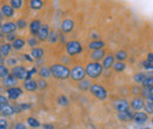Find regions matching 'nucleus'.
<instances>
[{
  "label": "nucleus",
  "instance_id": "nucleus-50",
  "mask_svg": "<svg viewBox=\"0 0 153 129\" xmlns=\"http://www.w3.org/2000/svg\"><path fill=\"white\" fill-rule=\"evenodd\" d=\"M14 129H27L25 127V125H22V123H18L17 126H16V128Z\"/></svg>",
  "mask_w": 153,
  "mask_h": 129
},
{
  "label": "nucleus",
  "instance_id": "nucleus-17",
  "mask_svg": "<svg viewBox=\"0 0 153 129\" xmlns=\"http://www.w3.org/2000/svg\"><path fill=\"white\" fill-rule=\"evenodd\" d=\"M24 87L27 92H34L37 88H38V81H34V80H25L24 82Z\"/></svg>",
  "mask_w": 153,
  "mask_h": 129
},
{
  "label": "nucleus",
  "instance_id": "nucleus-8",
  "mask_svg": "<svg viewBox=\"0 0 153 129\" xmlns=\"http://www.w3.org/2000/svg\"><path fill=\"white\" fill-rule=\"evenodd\" d=\"M18 28L17 24L14 22H11V21H7V22H4L1 25V34H10V33H13L16 32V29Z\"/></svg>",
  "mask_w": 153,
  "mask_h": 129
},
{
  "label": "nucleus",
  "instance_id": "nucleus-38",
  "mask_svg": "<svg viewBox=\"0 0 153 129\" xmlns=\"http://www.w3.org/2000/svg\"><path fill=\"white\" fill-rule=\"evenodd\" d=\"M27 43H28V46H30V47L36 48V46H38V39H37L36 37H31L30 39H28Z\"/></svg>",
  "mask_w": 153,
  "mask_h": 129
},
{
  "label": "nucleus",
  "instance_id": "nucleus-53",
  "mask_svg": "<svg viewBox=\"0 0 153 129\" xmlns=\"http://www.w3.org/2000/svg\"><path fill=\"white\" fill-rule=\"evenodd\" d=\"M30 107H31V105H25V103L21 105V108H22V109H28Z\"/></svg>",
  "mask_w": 153,
  "mask_h": 129
},
{
  "label": "nucleus",
  "instance_id": "nucleus-9",
  "mask_svg": "<svg viewBox=\"0 0 153 129\" xmlns=\"http://www.w3.org/2000/svg\"><path fill=\"white\" fill-rule=\"evenodd\" d=\"M17 83H18V79L13 74H10V75H7L6 77L2 79V86L6 87V88L17 87Z\"/></svg>",
  "mask_w": 153,
  "mask_h": 129
},
{
  "label": "nucleus",
  "instance_id": "nucleus-37",
  "mask_svg": "<svg viewBox=\"0 0 153 129\" xmlns=\"http://www.w3.org/2000/svg\"><path fill=\"white\" fill-rule=\"evenodd\" d=\"M11 6L14 10H19L22 6V0H11Z\"/></svg>",
  "mask_w": 153,
  "mask_h": 129
},
{
  "label": "nucleus",
  "instance_id": "nucleus-32",
  "mask_svg": "<svg viewBox=\"0 0 153 129\" xmlns=\"http://www.w3.org/2000/svg\"><path fill=\"white\" fill-rule=\"evenodd\" d=\"M27 123H28V126H31L32 128H38L39 126H40L39 121L36 117H28V119H27Z\"/></svg>",
  "mask_w": 153,
  "mask_h": 129
},
{
  "label": "nucleus",
  "instance_id": "nucleus-14",
  "mask_svg": "<svg viewBox=\"0 0 153 129\" xmlns=\"http://www.w3.org/2000/svg\"><path fill=\"white\" fill-rule=\"evenodd\" d=\"M41 22L39 20H32L31 24H30V31H31V34L34 37V35H38L39 31L41 28Z\"/></svg>",
  "mask_w": 153,
  "mask_h": 129
},
{
  "label": "nucleus",
  "instance_id": "nucleus-45",
  "mask_svg": "<svg viewBox=\"0 0 153 129\" xmlns=\"http://www.w3.org/2000/svg\"><path fill=\"white\" fill-rule=\"evenodd\" d=\"M37 73V68H32L31 71H28V74H27V79L26 80H31L32 79V76L34 75V74Z\"/></svg>",
  "mask_w": 153,
  "mask_h": 129
},
{
  "label": "nucleus",
  "instance_id": "nucleus-20",
  "mask_svg": "<svg viewBox=\"0 0 153 129\" xmlns=\"http://www.w3.org/2000/svg\"><path fill=\"white\" fill-rule=\"evenodd\" d=\"M114 56L113 55H106L105 56V59L102 60V67L105 68V69H110L111 67H113V65H114Z\"/></svg>",
  "mask_w": 153,
  "mask_h": 129
},
{
  "label": "nucleus",
  "instance_id": "nucleus-30",
  "mask_svg": "<svg viewBox=\"0 0 153 129\" xmlns=\"http://www.w3.org/2000/svg\"><path fill=\"white\" fill-rule=\"evenodd\" d=\"M113 69H114L115 72H124L125 71V68H126V65L123 62V61H118V62H115L114 65H113V67H112Z\"/></svg>",
  "mask_w": 153,
  "mask_h": 129
},
{
  "label": "nucleus",
  "instance_id": "nucleus-54",
  "mask_svg": "<svg viewBox=\"0 0 153 129\" xmlns=\"http://www.w3.org/2000/svg\"><path fill=\"white\" fill-rule=\"evenodd\" d=\"M147 100H150V101H152V102H153V92H151V94L149 95V97H147Z\"/></svg>",
  "mask_w": 153,
  "mask_h": 129
},
{
  "label": "nucleus",
  "instance_id": "nucleus-12",
  "mask_svg": "<svg viewBox=\"0 0 153 129\" xmlns=\"http://www.w3.org/2000/svg\"><path fill=\"white\" fill-rule=\"evenodd\" d=\"M50 33H51V31H50L48 25H42V26H41V28H40V31H39V33H38L39 40H41V41L48 40Z\"/></svg>",
  "mask_w": 153,
  "mask_h": 129
},
{
  "label": "nucleus",
  "instance_id": "nucleus-19",
  "mask_svg": "<svg viewBox=\"0 0 153 129\" xmlns=\"http://www.w3.org/2000/svg\"><path fill=\"white\" fill-rule=\"evenodd\" d=\"M105 56H106V54H105L102 48L101 49H97V51H92V53H91V59L93 61H97V62H99L100 60H104Z\"/></svg>",
  "mask_w": 153,
  "mask_h": 129
},
{
  "label": "nucleus",
  "instance_id": "nucleus-23",
  "mask_svg": "<svg viewBox=\"0 0 153 129\" xmlns=\"http://www.w3.org/2000/svg\"><path fill=\"white\" fill-rule=\"evenodd\" d=\"M0 111H1V114L4 116H11L14 114V109L12 106L10 105H5V106H0Z\"/></svg>",
  "mask_w": 153,
  "mask_h": 129
},
{
  "label": "nucleus",
  "instance_id": "nucleus-41",
  "mask_svg": "<svg viewBox=\"0 0 153 129\" xmlns=\"http://www.w3.org/2000/svg\"><path fill=\"white\" fill-rule=\"evenodd\" d=\"M143 67L147 71H153V62L149 61V60H145V61H143Z\"/></svg>",
  "mask_w": 153,
  "mask_h": 129
},
{
  "label": "nucleus",
  "instance_id": "nucleus-2",
  "mask_svg": "<svg viewBox=\"0 0 153 129\" xmlns=\"http://www.w3.org/2000/svg\"><path fill=\"white\" fill-rule=\"evenodd\" d=\"M85 69H86V75L90 79H97L102 74L104 67H102V65H100V62L93 61V62H90Z\"/></svg>",
  "mask_w": 153,
  "mask_h": 129
},
{
  "label": "nucleus",
  "instance_id": "nucleus-24",
  "mask_svg": "<svg viewBox=\"0 0 153 129\" xmlns=\"http://www.w3.org/2000/svg\"><path fill=\"white\" fill-rule=\"evenodd\" d=\"M104 46H105V43H104L102 41H100V40H94V41L90 42L88 48H90L91 51H97V49H101Z\"/></svg>",
  "mask_w": 153,
  "mask_h": 129
},
{
  "label": "nucleus",
  "instance_id": "nucleus-22",
  "mask_svg": "<svg viewBox=\"0 0 153 129\" xmlns=\"http://www.w3.org/2000/svg\"><path fill=\"white\" fill-rule=\"evenodd\" d=\"M13 47H12V45L11 43H8V42H6V43H2L1 45V47H0V54L2 57H5V56H7L10 54V52H11V49H12Z\"/></svg>",
  "mask_w": 153,
  "mask_h": 129
},
{
  "label": "nucleus",
  "instance_id": "nucleus-21",
  "mask_svg": "<svg viewBox=\"0 0 153 129\" xmlns=\"http://www.w3.org/2000/svg\"><path fill=\"white\" fill-rule=\"evenodd\" d=\"M38 74L40 75L41 79H47L52 75V71H51V67H47V66H42L40 69L38 71Z\"/></svg>",
  "mask_w": 153,
  "mask_h": 129
},
{
  "label": "nucleus",
  "instance_id": "nucleus-47",
  "mask_svg": "<svg viewBox=\"0 0 153 129\" xmlns=\"http://www.w3.org/2000/svg\"><path fill=\"white\" fill-rule=\"evenodd\" d=\"M0 125H1L0 129H7V122H6L5 119H1V120H0Z\"/></svg>",
  "mask_w": 153,
  "mask_h": 129
},
{
  "label": "nucleus",
  "instance_id": "nucleus-13",
  "mask_svg": "<svg viewBox=\"0 0 153 129\" xmlns=\"http://www.w3.org/2000/svg\"><path fill=\"white\" fill-rule=\"evenodd\" d=\"M131 107L132 109L135 111H139L140 109H143L145 107V101L141 97H134L131 101Z\"/></svg>",
  "mask_w": 153,
  "mask_h": 129
},
{
  "label": "nucleus",
  "instance_id": "nucleus-5",
  "mask_svg": "<svg viewBox=\"0 0 153 129\" xmlns=\"http://www.w3.org/2000/svg\"><path fill=\"white\" fill-rule=\"evenodd\" d=\"M86 76V69L82 66H76L72 71H71V77L76 81H81L84 80Z\"/></svg>",
  "mask_w": 153,
  "mask_h": 129
},
{
  "label": "nucleus",
  "instance_id": "nucleus-34",
  "mask_svg": "<svg viewBox=\"0 0 153 129\" xmlns=\"http://www.w3.org/2000/svg\"><path fill=\"white\" fill-rule=\"evenodd\" d=\"M145 111L147 114H153V102L152 101H150V100H147L146 102H145Z\"/></svg>",
  "mask_w": 153,
  "mask_h": 129
},
{
  "label": "nucleus",
  "instance_id": "nucleus-1",
  "mask_svg": "<svg viewBox=\"0 0 153 129\" xmlns=\"http://www.w3.org/2000/svg\"><path fill=\"white\" fill-rule=\"evenodd\" d=\"M51 71H52V75L56 79H59V80H65V79L71 76V71L68 69V67H66L64 65H60V63L52 65Z\"/></svg>",
  "mask_w": 153,
  "mask_h": 129
},
{
  "label": "nucleus",
  "instance_id": "nucleus-48",
  "mask_svg": "<svg viewBox=\"0 0 153 129\" xmlns=\"http://www.w3.org/2000/svg\"><path fill=\"white\" fill-rule=\"evenodd\" d=\"M42 128H44V129H54V126H53V125L45 123V125H42Z\"/></svg>",
  "mask_w": 153,
  "mask_h": 129
},
{
  "label": "nucleus",
  "instance_id": "nucleus-15",
  "mask_svg": "<svg viewBox=\"0 0 153 129\" xmlns=\"http://www.w3.org/2000/svg\"><path fill=\"white\" fill-rule=\"evenodd\" d=\"M1 14L6 18H12L14 15V8L11 5H2L1 6Z\"/></svg>",
  "mask_w": 153,
  "mask_h": 129
},
{
  "label": "nucleus",
  "instance_id": "nucleus-16",
  "mask_svg": "<svg viewBox=\"0 0 153 129\" xmlns=\"http://www.w3.org/2000/svg\"><path fill=\"white\" fill-rule=\"evenodd\" d=\"M73 28H74V22H73V20L66 19V20L62 21V24H61V31H62V32L68 33V32H71Z\"/></svg>",
  "mask_w": 153,
  "mask_h": 129
},
{
  "label": "nucleus",
  "instance_id": "nucleus-51",
  "mask_svg": "<svg viewBox=\"0 0 153 129\" xmlns=\"http://www.w3.org/2000/svg\"><path fill=\"white\" fill-rule=\"evenodd\" d=\"M22 55H24V59H26V60H27V61H30V62L33 60V57H32V56L27 55V54H22Z\"/></svg>",
  "mask_w": 153,
  "mask_h": 129
},
{
  "label": "nucleus",
  "instance_id": "nucleus-4",
  "mask_svg": "<svg viewBox=\"0 0 153 129\" xmlns=\"http://www.w3.org/2000/svg\"><path fill=\"white\" fill-rule=\"evenodd\" d=\"M91 93H92V95L93 96H96L98 100H105L106 97H107V92H106V89L102 87V86H100V85H92V87H91Z\"/></svg>",
  "mask_w": 153,
  "mask_h": 129
},
{
  "label": "nucleus",
  "instance_id": "nucleus-3",
  "mask_svg": "<svg viewBox=\"0 0 153 129\" xmlns=\"http://www.w3.org/2000/svg\"><path fill=\"white\" fill-rule=\"evenodd\" d=\"M82 51V47H81V43L76 40H72V41H68L66 42V52L70 56H73L79 54L80 52Z\"/></svg>",
  "mask_w": 153,
  "mask_h": 129
},
{
  "label": "nucleus",
  "instance_id": "nucleus-42",
  "mask_svg": "<svg viewBox=\"0 0 153 129\" xmlns=\"http://www.w3.org/2000/svg\"><path fill=\"white\" fill-rule=\"evenodd\" d=\"M46 87H47V82L45 81V79H40L38 81V89L42 91V89H45Z\"/></svg>",
  "mask_w": 153,
  "mask_h": 129
},
{
  "label": "nucleus",
  "instance_id": "nucleus-52",
  "mask_svg": "<svg viewBox=\"0 0 153 129\" xmlns=\"http://www.w3.org/2000/svg\"><path fill=\"white\" fill-rule=\"evenodd\" d=\"M147 60L151 61V62H153V53H150V54L147 55Z\"/></svg>",
  "mask_w": 153,
  "mask_h": 129
},
{
  "label": "nucleus",
  "instance_id": "nucleus-39",
  "mask_svg": "<svg viewBox=\"0 0 153 129\" xmlns=\"http://www.w3.org/2000/svg\"><path fill=\"white\" fill-rule=\"evenodd\" d=\"M7 75H10V71H8V68H6L4 65H1V66H0V76H1V79L6 77Z\"/></svg>",
  "mask_w": 153,
  "mask_h": 129
},
{
  "label": "nucleus",
  "instance_id": "nucleus-49",
  "mask_svg": "<svg viewBox=\"0 0 153 129\" xmlns=\"http://www.w3.org/2000/svg\"><path fill=\"white\" fill-rule=\"evenodd\" d=\"M90 37L92 38V39H94V40H98V39H99V34L96 33V32H92V33L90 34Z\"/></svg>",
  "mask_w": 153,
  "mask_h": 129
},
{
  "label": "nucleus",
  "instance_id": "nucleus-36",
  "mask_svg": "<svg viewBox=\"0 0 153 129\" xmlns=\"http://www.w3.org/2000/svg\"><path fill=\"white\" fill-rule=\"evenodd\" d=\"M58 39H59V37H58L57 32L56 31H51V33H50V37H48V40H50V42H52V43H56L58 41Z\"/></svg>",
  "mask_w": 153,
  "mask_h": 129
},
{
  "label": "nucleus",
  "instance_id": "nucleus-40",
  "mask_svg": "<svg viewBox=\"0 0 153 129\" xmlns=\"http://www.w3.org/2000/svg\"><path fill=\"white\" fill-rule=\"evenodd\" d=\"M16 24H17L18 28H20V29H24V28H26V27H27V22H26V20H25V19H18Z\"/></svg>",
  "mask_w": 153,
  "mask_h": 129
},
{
  "label": "nucleus",
  "instance_id": "nucleus-27",
  "mask_svg": "<svg viewBox=\"0 0 153 129\" xmlns=\"http://www.w3.org/2000/svg\"><path fill=\"white\" fill-rule=\"evenodd\" d=\"M24 46H25V41L22 39H20V38H18L14 42H12V47L16 51H20L21 48H24Z\"/></svg>",
  "mask_w": 153,
  "mask_h": 129
},
{
  "label": "nucleus",
  "instance_id": "nucleus-55",
  "mask_svg": "<svg viewBox=\"0 0 153 129\" xmlns=\"http://www.w3.org/2000/svg\"><path fill=\"white\" fill-rule=\"evenodd\" d=\"M152 125H153V117H152Z\"/></svg>",
  "mask_w": 153,
  "mask_h": 129
},
{
  "label": "nucleus",
  "instance_id": "nucleus-35",
  "mask_svg": "<svg viewBox=\"0 0 153 129\" xmlns=\"http://www.w3.org/2000/svg\"><path fill=\"white\" fill-rule=\"evenodd\" d=\"M58 103H59L60 106L66 107V106H68V100H67V97H66L65 95H60V96L58 97Z\"/></svg>",
  "mask_w": 153,
  "mask_h": 129
},
{
  "label": "nucleus",
  "instance_id": "nucleus-18",
  "mask_svg": "<svg viewBox=\"0 0 153 129\" xmlns=\"http://www.w3.org/2000/svg\"><path fill=\"white\" fill-rule=\"evenodd\" d=\"M133 115L134 114H132V111H118V114H117L118 119H119L120 121H124V122H127V121H130L131 119H133Z\"/></svg>",
  "mask_w": 153,
  "mask_h": 129
},
{
  "label": "nucleus",
  "instance_id": "nucleus-11",
  "mask_svg": "<svg viewBox=\"0 0 153 129\" xmlns=\"http://www.w3.org/2000/svg\"><path fill=\"white\" fill-rule=\"evenodd\" d=\"M132 120L134 121V123H137V125H144V123H146L147 120H149V114H147V113L137 111V113H134Z\"/></svg>",
  "mask_w": 153,
  "mask_h": 129
},
{
  "label": "nucleus",
  "instance_id": "nucleus-28",
  "mask_svg": "<svg viewBox=\"0 0 153 129\" xmlns=\"http://www.w3.org/2000/svg\"><path fill=\"white\" fill-rule=\"evenodd\" d=\"M30 6L32 10H40L44 6L42 0H30Z\"/></svg>",
  "mask_w": 153,
  "mask_h": 129
},
{
  "label": "nucleus",
  "instance_id": "nucleus-46",
  "mask_svg": "<svg viewBox=\"0 0 153 129\" xmlns=\"http://www.w3.org/2000/svg\"><path fill=\"white\" fill-rule=\"evenodd\" d=\"M5 105H8V100L4 95H1L0 96V106H5Z\"/></svg>",
  "mask_w": 153,
  "mask_h": 129
},
{
  "label": "nucleus",
  "instance_id": "nucleus-56",
  "mask_svg": "<svg viewBox=\"0 0 153 129\" xmlns=\"http://www.w3.org/2000/svg\"><path fill=\"white\" fill-rule=\"evenodd\" d=\"M144 129H150V128H144Z\"/></svg>",
  "mask_w": 153,
  "mask_h": 129
},
{
  "label": "nucleus",
  "instance_id": "nucleus-29",
  "mask_svg": "<svg viewBox=\"0 0 153 129\" xmlns=\"http://www.w3.org/2000/svg\"><path fill=\"white\" fill-rule=\"evenodd\" d=\"M147 77V75L146 73H143V72H140V73H137L134 74L133 76V80L137 82V83H143L144 81H145V79Z\"/></svg>",
  "mask_w": 153,
  "mask_h": 129
},
{
  "label": "nucleus",
  "instance_id": "nucleus-26",
  "mask_svg": "<svg viewBox=\"0 0 153 129\" xmlns=\"http://www.w3.org/2000/svg\"><path fill=\"white\" fill-rule=\"evenodd\" d=\"M79 88L81 89V91H87V89H91V87H92V82H91V80H87V79H84V80H81L80 82H79Z\"/></svg>",
  "mask_w": 153,
  "mask_h": 129
},
{
  "label": "nucleus",
  "instance_id": "nucleus-7",
  "mask_svg": "<svg viewBox=\"0 0 153 129\" xmlns=\"http://www.w3.org/2000/svg\"><path fill=\"white\" fill-rule=\"evenodd\" d=\"M6 93H7V96H8L10 100L17 101L20 96L22 95V89L19 88V87H12V88H7Z\"/></svg>",
  "mask_w": 153,
  "mask_h": 129
},
{
  "label": "nucleus",
  "instance_id": "nucleus-31",
  "mask_svg": "<svg viewBox=\"0 0 153 129\" xmlns=\"http://www.w3.org/2000/svg\"><path fill=\"white\" fill-rule=\"evenodd\" d=\"M141 85H143V87H144V88L150 89V88L153 86V76H147V77L145 79V81H144Z\"/></svg>",
  "mask_w": 153,
  "mask_h": 129
},
{
  "label": "nucleus",
  "instance_id": "nucleus-43",
  "mask_svg": "<svg viewBox=\"0 0 153 129\" xmlns=\"http://www.w3.org/2000/svg\"><path fill=\"white\" fill-rule=\"evenodd\" d=\"M17 39H18V38H17V34H16L14 32H13V33H10V34L6 35V40H7L8 42H14Z\"/></svg>",
  "mask_w": 153,
  "mask_h": 129
},
{
  "label": "nucleus",
  "instance_id": "nucleus-10",
  "mask_svg": "<svg viewBox=\"0 0 153 129\" xmlns=\"http://www.w3.org/2000/svg\"><path fill=\"white\" fill-rule=\"evenodd\" d=\"M114 109L117 111H130V105H128V101L126 100H123V99H119V100H115L114 103Z\"/></svg>",
  "mask_w": 153,
  "mask_h": 129
},
{
  "label": "nucleus",
  "instance_id": "nucleus-6",
  "mask_svg": "<svg viewBox=\"0 0 153 129\" xmlns=\"http://www.w3.org/2000/svg\"><path fill=\"white\" fill-rule=\"evenodd\" d=\"M11 73L13 74L18 80H26L27 79V74H28V71L22 67V66H14L11 71Z\"/></svg>",
  "mask_w": 153,
  "mask_h": 129
},
{
  "label": "nucleus",
  "instance_id": "nucleus-44",
  "mask_svg": "<svg viewBox=\"0 0 153 129\" xmlns=\"http://www.w3.org/2000/svg\"><path fill=\"white\" fill-rule=\"evenodd\" d=\"M17 62H18V60L16 59V57H10V59H7V63L10 65V66H16L17 65Z\"/></svg>",
  "mask_w": 153,
  "mask_h": 129
},
{
  "label": "nucleus",
  "instance_id": "nucleus-33",
  "mask_svg": "<svg viewBox=\"0 0 153 129\" xmlns=\"http://www.w3.org/2000/svg\"><path fill=\"white\" fill-rule=\"evenodd\" d=\"M126 57H127V53H126L125 51H118V52L115 53V59H117L118 61H124Z\"/></svg>",
  "mask_w": 153,
  "mask_h": 129
},
{
  "label": "nucleus",
  "instance_id": "nucleus-25",
  "mask_svg": "<svg viewBox=\"0 0 153 129\" xmlns=\"http://www.w3.org/2000/svg\"><path fill=\"white\" fill-rule=\"evenodd\" d=\"M30 55L32 56L33 59H42V56H44V49L42 48H32V51H31V54Z\"/></svg>",
  "mask_w": 153,
  "mask_h": 129
}]
</instances>
